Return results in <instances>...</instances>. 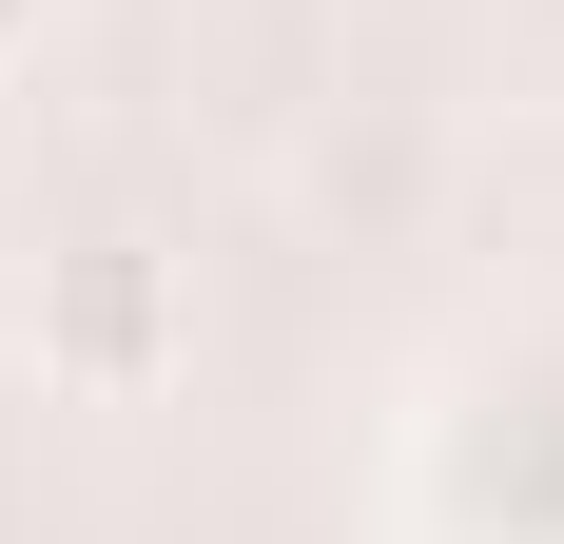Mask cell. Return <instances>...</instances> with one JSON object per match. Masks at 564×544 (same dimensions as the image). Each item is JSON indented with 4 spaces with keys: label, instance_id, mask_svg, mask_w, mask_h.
Wrapping results in <instances>:
<instances>
[{
    "label": "cell",
    "instance_id": "obj_1",
    "mask_svg": "<svg viewBox=\"0 0 564 544\" xmlns=\"http://www.w3.org/2000/svg\"><path fill=\"white\" fill-rule=\"evenodd\" d=\"M40 370H58V389H156V370H175V272L137 253V233L58 253V292H40Z\"/></svg>",
    "mask_w": 564,
    "mask_h": 544
},
{
    "label": "cell",
    "instance_id": "obj_2",
    "mask_svg": "<svg viewBox=\"0 0 564 544\" xmlns=\"http://www.w3.org/2000/svg\"><path fill=\"white\" fill-rule=\"evenodd\" d=\"M20 40H40V0H0V58H20Z\"/></svg>",
    "mask_w": 564,
    "mask_h": 544
}]
</instances>
